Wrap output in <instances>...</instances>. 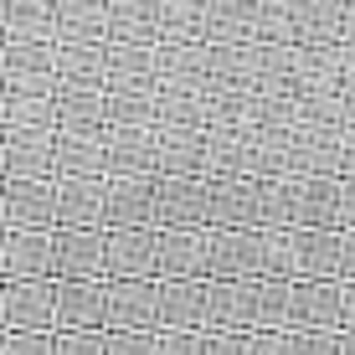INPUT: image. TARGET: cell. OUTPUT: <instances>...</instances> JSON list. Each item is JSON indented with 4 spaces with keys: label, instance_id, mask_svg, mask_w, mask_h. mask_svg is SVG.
<instances>
[{
    "label": "cell",
    "instance_id": "obj_1",
    "mask_svg": "<svg viewBox=\"0 0 355 355\" xmlns=\"http://www.w3.org/2000/svg\"><path fill=\"white\" fill-rule=\"evenodd\" d=\"M258 232H201V284H252Z\"/></svg>",
    "mask_w": 355,
    "mask_h": 355
},
{
    "label": "cell",
    "instance_id": "obj_2",
    "mask_svg": "<svg viewBox=\"0 0 355 355\" xmlns=\"http://www.w3.org/2000/svg\"><path fill=\"white\" fill-rule=\"evenodd\" d=\"M201 232H258V180H201Z\"/></svg>",
    "mask_w": 355,
    "mask_h": 355
},
{
    "label": "cell",
    "instance_id": "obj_3",
    "mask_svg": "<svg viewBox=\"0 0 355 355\" xmlns=\"http://www.w3.org/2000/svg\"><path fill=\"white\" fill-rule=\"evenodd\" d=\"M0 324L16 335H57V284H6L0 293Z\"/></svg>",
    "mask_w": 355,
    "mask_h": 355
},
{
    "label": "cell",
    "instance_id": "obj_4",
    "mask_svg": "<svg viewBox=\"0 0 355 355\" xmlns=\"http://www.w3.org/2000/svg\"><path fill=\"white\" fill-rule=\"evenodd\" d=\"M0 216L16 232H57V191L52 180H6Z\"/></svg>",
    "mask_w": 355,
    "mask_h": 355
},
{
    "label": "cell",
    "instance_id": "obj_5",
    "mask_svg": "<svg viewBox=\"0 0 355 355\" xmlns=\"http://www.w3.org/2000/svg\"><path fill=\"white\" fill-rule=\"evenodd\" d=\"M252 175V129L248 124H216L206 129L201 180H248Z\"/></svg>",
    "mask_w": 355,
    "mask_h": 355
},
{
    "label": "cell",
    "instance_id": "obj_6",
    "mask_svg": "<svg viewBox=\"0 0 355 355\" xmlns=\"http://www.w3.org/2000/svg\"><path fill=\"white\" fill-rule=\"evenodd\" d=\"M103 232H155V175L108 180L103 186Z\"/></svg>",
    "mask_w": 355,
    "mask_h": 355
},
{
    "label": "cell",
    "instance_id": "obj_7",
    "mask_svg": "<svg viewBox=\"0 0 355 355\" xmlns=\"http://www.w3.org/2000/svg\"><path fill=\"white\" fill-rule=\"evenodd\" d=\"M57 284H98L103 278V232H52Z\"/></svg>",
    "mask_w": 355,
    "mask_h": 355
},
{
    "label": "cell",
    "instance_id": "obj_8",
    "mask_svg": "<svg viewBox=\"0 0 355 355\" xmlns=\"http://www.w3.org/2000/svg\"><path fill=\"white\" fill-rule=\"evenodd\" d=\"M155 129H103V180H150Z\"/></svg>",
    "mask_w": 355,
    "mask_h": 355
},
{
    "label": "cell",
    "instance_id": "obj_9",
    "mask_svg": "<svg viewBox=\"0 0 355 355\" xmlns=\"http://www.w3.org/2000/svg\"><path fill=\"white\" fill-rule=\"evenodd\" d=\"M288 335H340V284H293Z\"/></svg>",
    "mask_w": 355,
    "mask_h": 355
},
{
    "label": "cell",
    "instance_id": "obj_10",
    "mask_svg": "<svg viewBox=\"0 0 355 355\" xmlns=\"http://www.w3.org/2000/svg\"><path fill=\"white\" fill-rule=\"evenodd\" d=\"M155 278V232H103V284Z\"/></svg>",
    "mask_w": 355,
    "mask_h": 355
},
{
    "label": "cell",
    "instance_id": "obj_11",
    "mask_svg": "<svg viewBox=\"0 0 355 355\" xmlns=\"http://www.w3.org/2000/svg\"><path fill=\"white\" fill-rule=\"evenodd\" d=\"M288 150H293V180H340V129L324 124H293L288 134Z\"/></svg>",
    "mask_w": 355,
    "mask_h": 355
},
{
    "label": "cell",
    "instance_id": "obj_12",
    "mask_svg": "<svg viewBox=\"0 0 355 355\" xmlns=\"http://www.w3.org/2000/svg\"><path fill=\"white\" fill-rule=\"evenodd\" d=\"M52 144H57V129H10L6 139H0L10 180H57Z\"/></svg>",
    "mask_w": 355,
    "mask_h": 355
},
{
    "label": "cell",
    "instance_id": "obj_13",
    "mask_svg": "<svg viewBox=\"0 0 355 355\" xmlns=\"http://www.w3.org/2000/svg\"><path fill=\"white\" fill-rule=\"evenodd\" d=\"M155 88V46L103 42V93H150Z\"/></svg>",
    "mask_w": 355,
    "mask_h": 355
},
{
    "label": "cell",
    "instance_id": "obj_14",
    "mask_svg": "<svg viewBox=\"0 0 355 355\" xmlns=\"http://www.w3.org/2000/svg\"><path fill=\"white\" fill-rule=\"evenodd\" d=\"M206 129H155V180H201Z\"/></svg>",
    "mask_w": 355,
    "mask_h": 355
},
{
    "label": "cell",
    "instance_id": "obj_15",
    "mask_svg": "<svg viewBox=\"0 0 355 355\" xmlns=\"http://www.w3.org/2000/svg\"><path fill=\"white\" fill-rule=\"evenodd\" d=\"M103 186L108 180H52L57 232H103Z\"/></svg>",
    "mask_w": 355,
    "mask_h": 355
},
{
    "label": "cell",
    "instance_id": "obj_16",
    "mask_svg": "<svg viewBox=\"0 0 355 355\" xmlns=\"http://www.w3.org/2000/svg\"><path fill=\"white\" fill-rule=\"evenodd\" d=\"M293 232H340V180H293Z\"/></svg>",
    "mask_w": 355,
    "mask_h": 355
},
{
    "label": "cell",
    "instance_id": "obj_17",
    "mask_svg": "<svg viewBox=\"0 0 355 355\" xmlns=\"http://www.w3.org/2000/svg\"><path fill=\"white\" fill-rule=\"evenodd\" d=\"M0 268L16 284L52 278V232H10V237H0Z\"/></svg>",
    "mask_w": 355,
    "mask_h": 355
},
{
    "label": "cell",
    "instance_id": "obj_18",
    "mask_svg": "<svg viewBox=\"0 0 355 355\" xmlns=\"http://www.w3.org/2000/svg\"><path fill=\"white\" fill-rule=\"evenodd\" d=\"M155 284H201V232H155Z\"/></svg>",
    "mask_w": 355,
    "mask_h": 355
},
{
    "label": "cell",
    "instance_id": "obj_19",
    "mask_svg": "<svg viewBox=\"0 0 355 355\" xmlns=\"http://www.w3.org/2000/svg\"><path fill=\"white\" fill-rule=\"evenodd\" d=\"M293 284H340V232H293Z\"/></svg>",
    "mask_w": 355,
    "mask_h": 355
},
{
    "label": "cell",
    "instance_id": "obj_20",
    "mask_svg": "<svg viewBox=\"0 0 355 355\" xmlns=\"http://www.w3.org/2000/svg\"><path fill=\"white\" fill-rule=\"evenodd\" d=\"M155 232H201V180H155Z\"/></svg>",
    "mask_w": 355,
    "mask_h": 355
},
{
    "label": "cell",
    "instance_id": "obj_21",
    "mask_svg": "<svg viewBox=\"0 0 355 355\" xmlns=\"http://www.w3.org/2000/svg\"><path fill=\"white\" fill-rule=\"evenodd\" d=\"M201 335H248V284H201Z\"/></svg>",
    "mask_w": 355,
    "mask_h": 355
},
{
    "label": "cell",
    "instance_id": "obj_22",
    "mask_svg": "<svg viewBox=\"0 0 355 355\" xmlns=\"http://www.w3.org/2000/svg\"><path fill=\"white\" fill-rule=\"evenodd\" d=\"M57 329H108V284H57Z\"/></svg>",
    "mask_w": 355,
    "mask_h": 355
},
{
    "label": "cell",
    "instance_id": "obj_23",
    "mask_svg": "<svg viewBox=\"0 0 355 355\" xmlns=\"http://www.w3.org/2000/svg\"><path fill=\"white\" fill-rule=\"evenodd\" d=\"M108 329L155 335V278H139V284H108Z\"/></svg>",
    "mask_w": 355,
    "mask_h": 355
},
{
    "label": "cell",
    "instance_id": "obj_24",
    "mask_svg": "<svg viewBox=\"0 0 355 355\" xmlns=\"http://www.w3.org/2000/svg\"><path fill=\"white\" fill-rule=\"evenodd\" d=\"M52 119H57V134H103V93H98V88L57 83Z\"/></svg>",
    "mask_w": 355,
    "mask_h": 355
},
{
    "label": "cell",
    "instance_id": "obj_25",
    "mask_svg": "<svg viewBox=\"0 0 355 355\" xmlns=\"http://www.w3.org/2000/svg\"><path fill=\"white\" fill-rule=\"evenodd\" d=\"M57 83L72 88H98L103 93V42H83V36H62V46L52 52Z\"/></svg>",
    "mask_w": 355,
    "mask_h": 355
},
{
    "label": "cell",
    "instance_id": "obj_26",
    "mask_svg": "<svg viewBox=\"0 0 355 355\" xmlns=\"http://www.w3.org/2000/svg\"><path fill=\"white\" fill-rule=\"evenodd\" d=\"M57 180H103V134H57Z\"/></svg>",
    "mask_w": 355,
    "mask_h": 355
},
{
    "label": "cell",
    "instance_id": "obj_27",
    "mask_svg": "<svg viewBox=\"0 0 355 355\" xmlns=\"http://www.w3.org/2000/svg\"><path fill=\"white\" fill-rule=\"evenodd\" d=\"M288 288L273 278H252L248 284V335H288Z\"/></svg>",
    "mask_w": 355,
    "mask_h": 355
},
{
    "label": "cell",
    "instance_id": "obj_28",
    "mask_svg": "<svg viewBox=\"0 0 355 355\" xmlns=\"http://www.w3.org/2000/svg\"><path fill=\"white\" fill-rule=\"evenodd\" d=\"M201 329V284H155V335Z\"/></svg>",
    "mask_w": 355,
    "mask_h": 355
},
{
    "label": "cell",
    "instance_id": "obj_29",
    "mask_svg": "<svg viewBox=\"0 0 355 355\" xmlns=\"http://www.w3.org/2000/svg\"><path fill=\"white\" fill-rule=\"evenodd\" d=\"M103 129H155V88L150 93H103Z\"/></svg>",
    "mask_w": 355,
    "mask_h": 355
},
{
    "label": "cell",
    "instance_id": "obj_30",
    "mask_svg": "<svg viewBox=\"0 0 355 355\" xmlns=\"http://www.w3.org/2000/svg\"><path fill=\"white\" fill-rule=\"evenodd\" d=\"M258 278L293 284V232H258Z\"/></svg>",
    "mask_w": 355,
    "mask_h": 355
},
{
    "label": "cell",
    "instance_id": "obj_31",
    "mask_svg": "<svg viewBox=\"0 0 355 355\" xmlns=\"http://www.w3.org/2000/svg\"><path fill=\"white\" fill-rule=\"evenodd\" d=\"M52 355H103V329H57Z\"/></svg>",
    "mask_w": 355,
    "mask_h": 355
},
{
    "label": "cell",
    "instance_id": "obj_32",
    "mask_svg": "<svg viewBox=\"0 0 355 355\" xmlns=\"http://www.w3.org/2000/svg\"><path fill=\"white\" fill-rule=\"evenodd\" d=\"M103 355H155V335H134V329H103Z\"/></svg>",
    "mask_w": 355,
    "mask_h": 355
},
{
    "label": "cell",
    "instance_id": "obj_33",
    "mask_svg": "<svg viewBox=\"0 0 355 355\" xmlns=\"http://www.w3.org/2000/svg\"><path fill=\"white\" fill-rule=\"evenodd\" d=\"M155 355H201V329H160Z\"/></svg>",
    "mask_w": 355,
    "mask_h": 355
},
{
    "label": "cell",
    "instance_id": "obj_34",
    "mask_svg": "<svg viewBox=\"0 0 355 355\" xmlns=\"http://www.w3.org/2000/svg\"><path fill=\"white\" fill-rule=\"evenodd\" d=\"M288 355H340V335H288Z\"/></svg>",
    "mask_w": 355,
    "mask_h": 355
},
{
    "label": "cell",
    "instance_id": "obj_35",
    "mask_svg": "<svg viewBox=\"0 0 355 355\" xmlns=\"http://www.w3.org/2000/svg\"><path fill=\"white\" fill-rule=\"evenodd\" d=\"M201 355H248V335H201Z\"/></svg>",
    "mask_w": 355,
    "mask_h": 355
},
{
    "label": "cell",
    "instance_id": "obj_36",
    "mask_svg": "<svg viewBox=\"0 0 355 355\" xmlns=\"http://www.w3.org/2000/svg\"><path fill=\"white\" fill-rule=\"evenodd\" d=\"M6 355H52V335H10Z\"/></svg>",
    "mask_w": 355,
    "mask_h": 355
},
{
    "label": "cell",
    "instance_id": "obj_37",
    "mask_svg": "<svg viewBox=\"0 0 355 355\" xmlns=\"http://www.w3.org/2000/svg\"><path fill=\"white\" fill-rule=\"evenodd\" d=\"M340 284H355V232H340Z\"/></svg>",
    "mask_w": 355,
    "mask_h": 355
},
{
    "label": "cell",
    "instance_id": "obj_38",
    "mask_svg": "<svg viewBox=\"0 0 355 355\" xmlns=\"http://www.w3.org/2000/svg\"><path fill=\"white\" fill-rule=\"evenodd\" d=\"M340 180H355V129H340Z\"/></svg>",
    "mask_w": 355,
    "mask_h": 355
},
{
    "label": "cell",
    "instance_id": "obj_39",
    "mask_svg": "<svg viewBox=\"0 0 355 355\" xmlns=\"http://www.w3.org/2000/svg\"><path fill=\"white\" fill-rule=\"evenodd\" d=\"M340 232H355V180H340Z\"/></svg>",
    "mask_w": 355,
    "mask_h": 355
},
{
    "label": "cell",
    "instance_id": "obj_40",
    "mask_svg": "<svg viewBox=\"0 0 355 355\" xmlns=\"http://www.w3.org/2000/svg\"><path fill=\"white\" fill-rule=\"evenodd\" d=\"M340 335H355V284H340Z\"/></svg>",
    "mask_w": 355,
    "mask_h": 355
},
{
    "label": "cell",
    "instance_id": "obj_41",
    "mask_svg": "<svg viewBox=\"0 0 355 355\" xmlns=\"http://www.w3.org/2000/svg\"><path fill=\"white\" fill-rule=\"evenodd\" d=\"M340 355H355V335H340Z\"/></svg>",
    "mask_w": 355,
    "mask_h": 355
},
{
    "label": "cell",
    "instance_id": "obj_42",
    "mask_svg": "<svg viewBox=\"0 0 355 355\" xmlns=\"http://www.w3.org/2000/svg\"><path fill=\"white\" fill-rule=\"evenodd\" d=\"M0 355H6V340H0Z\"/></svg>",
    "mask_w": 355,
    "mask_h": 355
}]
</instances>
